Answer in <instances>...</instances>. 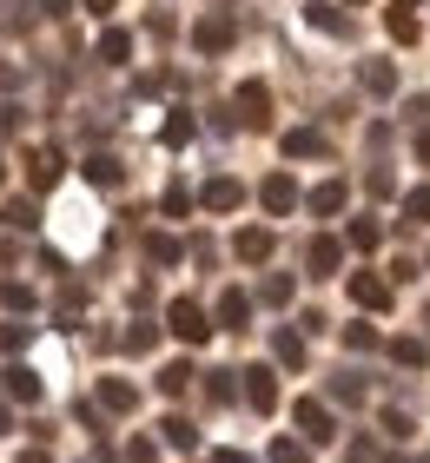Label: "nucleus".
Instances as JSON below:
<instances>
[{
    "instance_id": "obj_8",
    "label": "nucleus",
    "mask_w": 430,
    "mask_h": 463,
    "mask_svg": "<svg viewBox=\"0 0 430 463\" xmlns=\"http://www.w3.org/2000/svg\"><path fill=\"white\" fill-rule=\"evenodd\" d=\"M0 391H7L14 404H40V377H33L27 364H7V371H0Z\"/></svg>"
},
{
    "instance_id": "obj_24",
    "label": "nucleus",
    "mask_w": 430,
    "mask_h": 463,
    "mask_svg": "<svg viewBox=\"0 0 430 463\" xmlns=\"http://www.w3.org/2000/svg\"><path fill=\"white\" fill-rule=\"evenodd\" d=\"M338 205H344V179H325L311 193V213H338Z\"/></svg>"
},
{
    "instance_id": "obj_29",
    "label": "nucleus",
    "mask_w": 430,
    "mask_h": 463,
    "mask_svg": "<svg viewBox=\"0 0 430 463\" xmlns=\"http://www.w3.org/2000/svg\"><path fill=\"white\" fill-rule=\"evenodd\" d=\"M186 139H192V113L179 107V113H172V119H166V146H186Z\"/></svg>"
},
{
    "instance_id": "obj_33",
    "label": "nucleus",
    "mask_w": 430,
    "mask_h": 463,
    "mask_svg": "<svg viewBox=\"0 0 430 463\" xmlns=\"http://www.w3.org/2000/svg\"><path fill=\"white\" fill-rule=\"evenodd\" d=\"M146 251H153L159 265H179V251H186V245H179V239H146Z\"/></svg>"
},
{
    "instance_id": "obj_39",
    "label": "nucleus",
    "mask_w": 430,
    "mask_h": 463,
    "mask_svg": "<svg viewBox=\"0 0 430 463\" xmlns=\"http://www.w3.org/2000/svg\"><path fill=\"white\" fill-rule=\"evenodd\" d=\"M126 463H159V450L146 444V437H133V444H126Z\"/></svg>"
},
{
    "instance_id": "obj_40",
    "label": "nucleus",
    "mask_w": 430,
    "mask_h": 463,
    "mask_svg": "<svg viewBox=\"0 0 430 463\" xmlns=\"http://www.w3.org/2000/svg\"><path fill=\"white\" fill-rule=\"evenodd\" d=\"M291 298V279H265V305H285Z\"/></svg>"
},
{
    "instance_id": "obj_35",
    "label": "nucleus",
    "mask_w": 430,
    "mask_h": 463,
    "mask_svg": "<svg viewBox=\"0 0 430 463\" xmlns=\"http://www.w3.org/2000/svg\"><path fill=\"white\" fill-rule=\"evenodd\" d=\"M126 345H133V351H153V345H159V325H133V331H126Z\"/></svg>"
},
{
    "instance_id": "obj_10",
    "label": "nucleus",
    "mask_w": 430,
    "mask_h": 463,
    "mask_svg": "<svg viewBox=\"0 0 430 463\" xmlns=\"http://www.w3.org/2000/svg\"><path fill=\"white\" fill-rule=\"evenodd\" d=\"M258 199H265V213H278V219H285L291 205H298V185H291V173H272V179H265V193H258Z\"/></svg>"
},
{
    "instance_id": "obj_48",
    "label": "nucleus",
    "mask_w": 430,
    "mask_h": 463,
    "mask_svg": "<svg viewBox=\"0 0 430 463\" xmlns=\"http://www.w3.org/2000/svg\"><path fill=\"white\" fill-rule=\"evenodd\" d=\"M391 7H411V0H391Z\"/></svg>"
},
{
    "instance_id": "obj_38",
    "label": "nucleus",
    "mask_w": 430,
    "mask_h": 463,
    "mask_svg": "<svg viewBox=\"0 0 430 463\" xmlns=\"http://www.w3.org/2000/svg\"><path fill=\"white\" fill-rule=\"evenodd\" d=\"M205 391H212V404H232V371H212Z\"/></svg>"
},
{
    "instance_id": "obj_25",
    "label": "nucleus",
    "mask_w": 430,
    "mask_h": 463,
    "mask_svg": "<svg viewBox=\"0 0 430 463\" xmlns=\"http://www.w3.org/2000/svg\"><path fill=\"white\" fill-rule=\"evenodd\" d=\"M351 245H358V251H377V245H384V225H377V219H358V225H351Z\"/></svg>"
},
{
    "instance_id": "obj_13",
    "label": "nucleus",
    "mask_w": 430,
    "mask_h": 463,
    "mask_svg": "<svg viewBox=\"0 0 430 463\" xmlns=\"http://www.w3.org/2000/svg\"><path fill=\"white\" fill-rule=\"evenodd\" d=\"M239 259H245V265H265V259H272V232H265V225L239 232Z\"/></svg>"
},
{
    "instance_id": "obj_2",
    "label": "nucleus",
    "mask_w": 430,
    "mask_h": 463,
    "mask_svg": "<svg viewBox=\"0 0 430 463\" xmlns=\"http://www.w3.org/2000/svg\"><path fill=\"white\" fill-rule=\"evenodd\" d=\"M245 404H252L258 417L278 411V371H272V364H252V371H245Z\"/></svg>"
},
{
    "instance_id": "obj_22",
    "label": "nucleus",
    "mask_w": 430,
    "mask_h": 463,
    "mask_svg": "<svg viewBox=\"0 0 430 463\" xmlns=\"http://www.w3.org/2000/svg\"><path fill=\"white\" fill-rule=\"evenodd\" d=\"M272 351L278 357H285V364L298 371V364H305V338H298V331H278V338H272Z\"/></svg>"
},
{
    "instance_id": "obj_1",
    "label": "nucleus",
    "mask_w": 430,
    "mask_h": 463,
    "mask_svg": "<svg viewBox=\"0 0 430 463\" xmlns=\"http://www.w3.org/2000/svg\"><path fill=\"white\" fill-rule=\"evenodd\" d=\"M166 331H172L179 345H205L219 325H212V318H205V311L192 305V298H172V305H166Z\"/></svg>"
},
{
    "instance_id": "obj_17",
    "label": "nucleus",
    "mask_w": 430,
    "mask_h": 463,
    "mask_svg": "<svg viewBox=\"0 0 430 463\" xmlns=\"http://www.w3.org/2000/svg\"><path fill=\"white\" fill-rule=\"evenodd\" d=\"M338 265H344V245H338V239H318V245H311V271H318V279H331Z\"/></svg>"
},
{
    "instance_id": "obj_28",
    "label": "nucleus",
    "mask_w": 430,
    "mask_h": 463,
    "mask_svg": "<svg viewBox=\"0 0 430 463\" xmlns=\"http://www.w3.org/2000/svg\"><path fill=\"white\" fill-rule=\"evenodd\" d=\"M384 27H391V40H404V47H411V40H417V20L404 14V7H391V20H384Z\"/></svg>"
},
{
    "instance_id": "obj_46",
    "label": "nucleus",
    "mask_w": 430,
    "mask_h": 463,
    "mask_svg": "<svg viewBox=\"0 0 430 463\" xmlns=\"http://www.w3.org/2000/svg\"><path fill=\"white\" fill-rule=\"evenodd\" d=\"M20 463H47V450H27V457H20Z\"/></svg>"
},
{
    "instance_id": "obj_21",
    "label": "nucleus",
    "mask_w": 430,
    "mask_h": 463,
    "mask_svg": "<svg viewBox=\"0 0 430 463\" xmlns=\"http://www.w3.org/2000/svg\"><path fill=\"white\" fill-rule=\"evenodd\" d=\"M86 179H93V185H119V159L113 153H93V159H86Z\"/></svg>"
},
{
    "instance_id": "obj_11",
    "label": "nucleus",
    "mask_w": 430,
    "mask_h": 463,
    "mask_svg": "<svg viewBox=\"0 0 430 463\" xmlns=\"http://www.w3.org/2000/svg\"><path fill=\"white\" fill-rule=\"evenodd\" d=\"M245 318H252V298H245L239 285H232L225 298H219V325H225V331H245Z\"/></svg>"
},
{
    "instance_id": "obj_34",
    "label": "nucleus",
    "mask_w": 430,
    "mask_h": 463,
    "mask_svg": "<svg viewBox=\"0 0 430 463\" xmlns=\"http://www.w3.org/2000/svg\"><path fill=\"white\" fill-rule=\"evenodd\" d=\"M344 345H351V351H371L377 331H371V325H344Z\"/></svg>"
},
{
    "instance_id": "obj_36",
    "label": "nucleus",
    "mask_w": 430,
    "mask_h": 463,
    "mask_svg": "<svg viewBox=\"0 0 430 463\" xmlns=\"http://www.w3.org/2000/svg\"><path fill=\"white\" fill-rule=\"evenodd\" d=\"M331 397H344V404H364V384H358V377H331Z\"/></svg>"
},
{
    "instance_id": "obj_7",
    "label": "nucleus",
    "mask_w": 430,
    "mask_h": 463,
    "mask_svg": "<svg viewBox=\"0 0 430 463\" xmlns=\"http://www.w3.org/2000/svg\"><path fill=\"white\" fill-rule=\"evenodd\" d=\"M351 298L364 311H384V305H391V279H377V271H351Z\"/></svg>"
},
{
    "instance_id": "obj_37",
    "label": "nucleus",
    "mask_w": 430,
    "mask_h": 463,
    "mask_svg": "<svg viewBox=\"0 0 430 463\" xmlns=\"http://www.w3.org/2000/svg\"><path fill=\"white\" fill-rule=\"evenodd\" d=\"M27 331H33V325H20V318L0 325V351H20V345H27Z\"/></svg>"
},
{
    "instance_id": "obj_49",
    "label": "nucleus",
    "mask_w": 430,
    "mask_h": 463,
    "mask_svg": "<svg viewBox=\"0 0 430 463\" xmlns=\"http://www.w3.org/2000/svg\"><path fill=\"white\" fill-rule=\"evenodd\" d=\"M0 179H7V165H0Z\"/></svg>"
},
{
    "instance_id": "obj_20",
    "label": "nucleus",
    "mask_w": 430,
    "mask_h": 463,
    "mask_svg": "<svg viewBox=\"0 0 430 463\" xmlns=\"http://www.w3.org/2000/svg\"><path fill=\"white\" fill-rule=\"evenodd\" d=\"M159 430H166V444H172V450H192V444H199V430H192V424H186L179 411H172V417H166Z\"/></svg>"
},
{
    "instance_id": "obj_18",
    "label": "nucleus",
    "mask_w": 430,
    "mask_h": 463,
    "mask_svg": "<svg viewBox=\"0 0 430 463\" xmlns=\"http://www.w3.org/2000/svg\"><path fill=\"white\" fill-rule=\"evenodd\" d=\"M192 377H199V371H192L186 357H179V364H166V371H159V391H166V397H186V391H192Z\"/></svg>"
},
{
    "instance_id": "obj_9",
    "label": "nucleus",
    "mask_w": 430,
    "mask_h": 463,
    "mask_svg": "<svg viewBox=\"0 0 430 463\" xmlns=\"http://www.w3.org/2000/svg\"><path fill=\"white\" fill-rule=\"evenodd\" d=\"M199 199L212 205V213H239V205H245V185L219 173V179H212V185H205V193H199Z\"/></svg>"
},
{
    "instance_id": "obj_41",
    "label": "nucleus",
    "mask_w": 430,
    "mask_h": 463,
    "mask_svg": "<svg viewBox=\"0 0 430 463\" xmlns=\"http://www.w3.org/2000/svg\"><path fill=\"white\" fill-rule=\"evenodd\" d=\"M40 7H47V14L60 20V14H73V0H40Z\"/></svg>"
},
{
    "instance_id": "obj_14",
    "label": "nucleus",
    "mask_w": 430,
    "mask_h": 463,
    "mask_svg": "<svg viewBox=\"0 0 430 463\" xmlns=\"http://www.w3.org/2000/svg\"><path fill=\"white\" fill-rule=\"evenodd\" d=\"M0 225H7V232H33V225H40L33 199H7V205H0Z\"/></svg>"
},
{
    "instance_id": "obj_16",
    "label": "nucleus",
    "mask_w": 430,
    "mask_h": 463,
    "mask_svg": "<svg viewBox=\"0 0 430 463\" xmlns=\"http://www.w3.org/2000/svg\"><path fill=\"white\" fill-rule=\"evenodd\" d=\"M285 153H291V159H318V153H325V133L298 126V133H285Z\"/></svg>"
},
{
    "instance_id": "obj_4",
    "label": "nucleus",
    "mask_w": 430,
    "mask_h": 463,
    "mask_svg": "<svg viewBox=\"0 0 430 463\" xmlns=\"http://www.w3.org/2000/svg\"><path fill=\"white\" fill-rule=\"evenodd\" d=\"M20 165H27L33 193H53V185H60V153H53V146H27V159H20Z\"/></svg>"
},
{
    "instance_id": "obj_6",
    "label": "nucleus",
    "mask_w": 430,
    "mask_h": 463,
    "mask_svg": "<svg viewBox=\"0 0 430 463\" xmlns=\"http://www.w3.org/2000/svg\"><path fill=\"white\" fill-rule=\"evenodd\" d=\"M192 47L199 53H225L232 47V14H205L199 27H192Z\"/></svg>"
},
{
    "instance_id": "obj_43",
    "label": "nucleus",
    "mask_w": 430,
    "mask_h": 463,
    "mask_svg": "<svg viewBox=\"0 0 430 463\" xmlns=\"http://www.w3.org/2000/svg\"><path fill=\"white\" fill-rule=\"evenodd\" d=\"M219 463H252V457L245 450H219Z\"/></svg>"
},
{
    "instance_id": "obj_5",
    "label": "nucleus",
    "mask_w": 430,
    "mask_h": 463,
    "mask_svg": "<svg viewBox=\"0 0 430 463\" xmlns=\"http://www.w3.org/2000/svg\"><path fill=\"white\" fill-rule=\"evenodd\" d=\"M232 107H239V119H245L252 133H258V126L272 119V93H265V80H245V87H239V99H232Z\"/></svg>"
},
{
    "instance_id": "obj_30",
    "label": "nucleus",
    "mask_w": 430,
    "mask_h": 463,
    "mask_svg": "<svg viewBox=\"0 0 430 463\" xmlns=\"http://www.w3.org/2000/svg\"><path fill=\"white\" fill-rule=\"evenodd\" d=\"M272 463H311V450L291 444V437H278V444H272Z\"/></svg>"
},
{
    "instance_id": "obj_15",
    "label": "nucleus",
    "mask_w": 430,
    "mask_h": 463,
    "mask_svg": "<svg viewBox=\"0 0 430 463\" xmlns=\"http://www.w3.org/2000/svg\"><path fill=\"white\" fill-rule=\"evenodd\" d=\"M126 53H133V33H126V27H106V33H100V60H106V67H119Z\"/></svg>"
},
{
    "instance_id": "obj_47",
    "label": "nucleus",
    "mask_w": 430,
    "mask_h": 463,
    "mask_svg": "<svg viewBox=\"0 0 430 463\" xmlns=\"http://www.w3.org/2000/svg\"><path fill=\"white\" fill-rule=\"evenodd\" d=\"M0 430H7V404H0Z\"/></svg>"
},
{
    "instance_id": "obj_44",
    "label": "nucleus",
    "mask_w": 430,
    "mask_h": 463,
    "mask_svg": "<svg viewBox=\"0 0 430 463\" xmlns=\"http://www.w3.org/2000/svg\"><path fill=\"white\" fill-rule=\"evenodd\" d=\"M86 14H113V0H86Z\"/></svg>"
},
{
    "instance_id": "obj_26",
    "label": "nucleus",
    "mask_w": 430,
    "mask_h": 463,
    "mask_svg": "<svg viewBox=\"0 0 430 463\" xmlns=\"http://www.w3.org/2000/svg\"><path fill=\"white\" fill-rule=\"evenodd\" d=\"M391 357H397V364H411V371H417L430 351H424V338H391Z\"/></svg>"
},
{
    "instance_id": "obj_45",
    "label": "nucleus",
    "mask_w": 430,
    "mask_h": 463,
    "mask_svg": "<svg viewBox=\"0 0 430 463\" xmlns=\"http://www.w3.org/2000/svg\"><path fill=\"white\" fill-rule=\"evenodd\" d=\"M417 159H424V165H430V133H424V139H417Z\"/></svg>"
},
{
    "instance_id": "obj_3",
    "label": "nucleus",
    "mask_w": 430,
    "mask_h": 463,
    "mask_svg": "<svg viewBox=\"0 0 430 463\" xmlns=\"http://www.w3.org/2000/svg\"><path fill=\"white\" fill-rule=\"evenodd\" d=\"M291 417H298V430H305L311 444H331V437H338V424H331V411L318 404V397H298V404H291Z\"/></svg>"
},
{
    "instance_id": "obj_27",
    "label": "nucleus",
    "mask_w": 430,
    "mask_h": 463,
    "mask_svg": "<svg viewBox=\"0 0 430 463\" xmlns=\"http://www.w3.org/2000/svg\"><path fill=\"white\" fill-rule=\"evenodd\" d=\"M404 219H411V225H430V185H417V193L404 199Z\"/></svg>"
},
{
    "instance_id": "obj_32",
    "label": "nucleus",
    "mask_w": 430,
    "mask_h": 463,
    "mask_svg": "<svg viewBox=\"0 0 430 463\" xmlns=\"http://www.w3.org/2000/svg\"><path fill=\"white\" fill-rule=\"evenodd\" d=\"M86 311V291L80 285H60V318H80Z\"/></svg>"
},
{
    "instance_id": "obj_19",
    "label": "nucleus",
    "mask_w": 430,
    "mask_h": 463,
    "mask_svg": "<svg viewBox=\"0 0 430 463\" xmlns=\"http://www.w3.org/2000/svg\"><path fill=\"white\" fill-rule=\"evenodd\" d=\"M358 80H364L371 93H397V73L384 67V60H364V67H358Z\"/></svg>"
},
{
    "instance_id": "obj_42",
    "label": "nucleus",
    "mask_w": 430,
    "mask_h": 463,
    "mask_svg": "<svg viewBox=\"0 0 430 463\" xmlns=\"http://www.w3.org/2000/svg\"><path fill=\"white\" fill-rule=\"evenodd\" d=\"M7 87H20V67H0V93H7Z\"/></svg>"
},
{
    "instance_id": "obj_31",
    "label": "nucleus",
    "mask_w": 430,
    "mask_h": 463,
    "mask_svg": "<svg viewBox=\"0 0 430 463\" xmlns=\"http://www.w3.org/2000/svg\"><path fill=\"white\" fill-rule=\"evenodd\" d=\"M166 213H172V219H186V213H192V193H186V185H179V179H172V185H166Z\"/></svg>"
},
{
    "instance_id": "obj_23",
    "label": "nucleus",
    "mask_w": 430,
    "mask_h": 463,
    "mask_svg": "<svg viewBox=\"0 0 430 463\" xmlns=\"http://www.w3.org/2000/svg\"><path fill=\"white\" fill-rule=\"evenodd\" d=\"M0 305H7V311H33V291L20 279H0Z\"/></svg>"
},
{
    "instance_id": "obj_12",
    "label": "nucleus",
    "mask_w": 430,
    "mask_h": 463,
    "mask_svg": "<svg viewBox=\"0 0 430 463\" xmlns=\"http://www.w3.org/2000/svg\"><path fill=\"white\" fill-rule=\"evenodd\" d=\"M133 404H139V391L126 384V377H106L100 384V411H133Z\"/></svg>"
}]
</instances>
